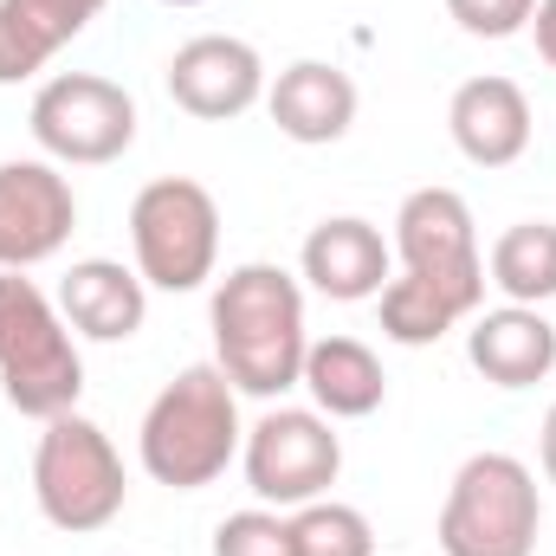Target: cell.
<instances>
[{
    "label": "cell",
    "instance_id": "cell-1",
    "mask_svg": "<svg viewBox=\"0 0 556 556\" xmlns=\"http://www.w3.org/2000/svg\"><path fill=\"white\" fill-rule=\"evenodd\" d=\"M207 324H214V363L240 395L273 402L298 389L311 330H304V285L285 266H266V260L233 266L214 285Z\"/></svg>",
    "mask_w": 556,
    "mask_h": 556
},
{
    "label": "cell",
    "instance_id": "cell-2",
    "mask_svg": "<svg viewBox=\"0 0 556 556\" xmlns=\"http://www.w3.org/2000/svg\"><path fill=\"white\" fill-rule=\"evenodd\" d=\"M240 389L220 376V363H188L137 427V459L155 485L201 492L240 459Z\"/></svg>",
    "mask_w": 556,
    "mask_h": 556
},
{
    "label": "cell",
    "instance_id": "cell-3",
    "mask_svg": "<svg viewBox=\"0 0 556 556\" xmlns=\"http://www.w3.org/2000/svg\"><path fill=\"white\" fill-rule=\"evenodd\" d=\"M0 395L26 420L72 415L85 395V356L59 298H46L26 273H0Z\"/></svg>",
    "mask_w": 556,
    "mask_h": 556
},
{
    "label": "cell",
    "instance_id": "cell-4",
    "mask_svg": "<svg viewBox=\"0 0 556 556\" xmlns=\"http://www.w3.org/2000/svg\"><path fill=\"white\" fill-rule=\"evenodd\" d=\"M33 498H39V518L65 538H91V531L117 525L130 485H124V459H117L111 433L78 408L52 415L33 446Z\"/></svg>",
    "mask_w": 556,
    "mask_h": 556
},
{
    "label": "cell",
    "instance_id": "cell-5",
    "mask_svg": "<svg viewBox=\"0 0 556 556\" xmlns=\"http://www.w3.org/2000/svg\"><path fill=\"white\" fill-rule=\"evenodd\" d=\"M544 525L538 472L511 453H472L440 505V551L446 556H531Z\"/></svg>",
    "mask_w": 556,
    "mask_h": 556
},
{
    "label": "cell",
    "instance_id": "cell-6",
    "mask_svg": "<svg viewBox=\"0 0 556 556\" xmlns=\"http://www.w3.org/2000/svg\"><path fill=\"white\" fill-rule=\"evenodd\" d=\"M137 273L155 291H201L220 266V207L194 175H162L130 201Z\"/></svg>",
    "mask_w": 556,
    "mask_h": 556
},
{
    "label": "cell",
    "instance_id": "cell-7",
    "mask_svg": "<svg viewBox=\"0 0 556 556\" xmlns=\"http://www.w3.org/2000/svg\"><path fill=\"white\" fill-rule=\"evenodd\" d=\"M395 253H402V278L433 291L459 324L485 304L492 278H485V253H479V227L453 188H415L395 207Z\"/></svg>",
    "mask_w": 556,
    "mask_h": 556
},
{
    "label": "cell",
    "instance_id": "cell-8",
    "mask_svg": "<svg viewBox=\"0 0 556 556\" xmlns=\"http://www.w3.org/2000/svg\"><path fill=\"white\" fill-rule=\"evenodd\" d=\"M26 130L46 149V162L65 168H104L137 142V98L117 78L98 72H59L33 91Z\"/></svg>",
    "mask_w": 556,
    "mask_h": 556
},
{
    "label": "cell",
    "instance_id": "cell-9",
    "mask_svg": "<svg viewBox=\"0 0 556 556\" xmlns=\"http://www.w3.org/2000/svg\"><path fill=\"white\" fill-rule=\"evenodd\" d=\"M240 466H247V485L260 505L298 511L337 485L343 440H337L330 415H317V408H266L240 440Z\"/></svg>",
    "mask_w": 556,
    "mask_h": 556
},
{
    "label": "cell",
    "instance_id": "cell-10",
    "mask_svg": "<svg viewBox=\"0 0 556 556\" xmlns=\"http://www.w3.org/2000/svg\"><path fill=\"white\" fill-rule=\"evenodd\" d=\"M78 227V194L59 162H0V273L52 260Z\"/></svg>",
    "mask_w": 556,
    "mask_h": 556
},
{
    "label": "cell",
    "instance_id": "cell-11",
    "mask_svg": "<svg viewBox=\"0 0 556 556\" xmlns=\"http://www.w3.org/2000/svg\"><path fill=\"white\" fill-rule=\"evenodd\" d=\"M168 98L188 117H201V124L247 117L266 98V59L247 39H233V33H201V39L175 46V59H168Z\"/></svg>",
    "mask_w": 556,
    "mask_h": 556
},
{
    "label": "cell",
    "instance_id": "cell-12",
    "mask_svg": "<svg viewBox=\"0 0 556 556\" xmlns=\"http://www.w3.org/2000/svg\"><path fill=\"white\" fill-rule=\"evenodd\" d=\"M446 130L472 168H511L531 149V98L498 72L466 78L446 104Z\"/></svg>",
    "mask_w": 556,
    "mask_h": 556
},
{
    "label": "cell",
    "instance_id": "cell-13",
    "mask_svg": "<svg viewBox=\"0 0 556 556\" xmlns=\"http://www.w3.org/2000/svg\"><path fill=\"white\" fill-rule=\"evenodd\" d=\"M298 266L311 278V291H324L337 304H363V298H382V285H389V240L363 214H330L304 233Z\"/></svg>",
    "mask_w": 556,
    "mask_h": 556
},
{
    "label": "cell",
    "instance_id": "cell-14",
    "mask_svg": "<svg viewBox=\"0 0 556 556\" xmlns=\"http://www.w3.org/2000/svg\"><path fill=\"white\" fill-rule=\"evenodd\" d=\"M466 356L492 389H538L556 369V324L538 304H498V311H472L466 330Z\"/></svg>",
    "mask_w": 556,
    "mask_h": 556
},
{
    "label": "cell",
    "instance_id": "cell-15",
    "mask_svg": "<svg viewBox=\"0 0 556 556\" xmlns=\"http://www.w3.org/2000/svg\"><path fill=\"white\" fill-rule=\"evenodd\" d=\"M266 111H273L278 137L304 142H343L356 124V78L343 65H324V59H298L285 65L273 85H266Z\"/></svg>",
    "mask_w": 556,
    "mask_h": 556
},
{
    "label": "cell",
    "instance_id": "cell-16",
    "mask_svg": "<svg viewBox=\"0 0 556 556\" xmlns=\"http://www.w3.org/2000/svg\"><path fill=\"white\" fill-rule=\"evenodd\" d=\"M59 311L91 343H130L149 317V285L124 260H78L59 278Z\"/></svg>",
    "mask_w": 556,
    "mask_h": 556
},
{
    "label": "cell",
    "instance_id": "cell-17",
    "mask_svg": "<svg viewBox=\"0 0 556 556\" xmlns=\"http://www.w3.org/2000/svg\"><path fill=\"white\" fill-rule=\"evenodd\" d=\"M298 389H311L317 415H330V420H363L389 402L382 356H376L363 337H317V343L304 350Z\"/></svg>",
    "mask_w": 556,
    "mask_h": 556
},
{
    "label": "cell",
    "instance_id": "cell-18",
    "mask_svg": "<svg viewBox=\"0 0 556 556\" xmlns=\"http://www.w3.org/2000/svg\"><path fill=\"white\" fill-rule=\"evenodd\" d=\"M104 0H0V85H20L46 72L59 46H72Z\"/></svg>",
    "mask_w": 556,
    "mask_h": 556
},
{
    "label": "cell",
    "instance_id": "cell-19",
    "mask_svg": "<svg viewBox=\"0 0 556 556\" xmlns=\"http://www.w3.org/2000/svg\"><path fill=\"white\" fill-rule=\"evenodd\" d=\"M485 273L505 291V304H544V298H556V220H518V227H505L492 240Z\"/></svg>",
    "mask_w": 556,
    "mask_h": 556
},
{
    "label": "cell",
    "instance_id": "cell-20",
    "mask_svg": "<svg viewBox=\"0 0 556 556\" xmlns=\"http://www.w3.org/2000/svg\"><path fill=\"white\" fill-rule=\"evenodd\" d=\"M291 544H298V556H376V531L356 505L311 498L291 511Z\"/></svg>",
    "mask_w": 556,
    "mask_h": 556
},
{
    "label": "cell",
    "instance_id": "cell-21",
    "mask_svg": "<svg viewBox=\"0 0 556 556\" xmlns=\"http://www.w3.org/2000/svg\"><path fill=\"white\" fill-rule=\"evenodd\" d=\"M214 556H298L291 518H278L273 505L233 511V518H220V531H214Z\"/></svg>",
    "mask_w": 556,
    "mask_h": 556
},
{
    "label": "cell",
    "instance_id": "cell-22",
    "mask_svg": "<svg viewBox=\"0 0 556 556\" xmlns=\"http://www.w3.org/2000/svg\"><path fill=\"white\" fill-rule=\"evenodd\" d=\"M446 13H453L459 33H472V39H511V33L531 26L538 0H446Z\"/></svg>",
    "mask_w": 556,
    "mask_h": 556
},
{
    "label": "cell",
    "instance_id": "cell-23",
    "mask_svg": "<svg viewBox=\"0 0 556 556\" xmlns=\"http://www.w3.org/2000/svg\"><path fill=\"white\" fill-rule=\"evenodd\" d=\"M531 39H538V59L556 72V0H538V13H531Z\"/></svg>",
    "mask_w": 556,
    "mask_h": 556
},
{
    "label": "cell",
    "instance_id": "cell-24",
    "mask_svg": "<svg viewBox=\"0 0 556 556\" xmlns=\"http://www.w3.org/2000/svg\"><path fill=\"white\" fill-rule=\"evenodd\" d=\"M538 453H544V479L556 485V402H551V415H544V440H538Z\"/></svg>",
    "mask_w": 556,
    "mask_h": 556
},
{
    "label": "cell",
    "instance_id": "cell-25",
    "mask_svg": "<svg viewBox=\"0 0 556 556\" xmlns=\"http://www.w3.org/2000/svg\"><path fill=\"white\" fill-rule=\"evenodd\" d=\"M162 7H201V0H162Z\"/></svg>",
    "mask_w": 556,
    "mask_h": 556
}]
</instances>
